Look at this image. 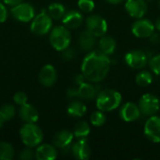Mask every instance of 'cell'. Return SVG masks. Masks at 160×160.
Wrapping results in <instances>:
<instances>
[{
	"instance_id": "cell-1",
	"label": "cell",
	"mask_w": 160,
	"mask_h": 160,
	"mask_svg": "<svg viewBox=\"0 0 160 160\" xmlns=\"http://www.w3.org/2000/svg\"><path fill=\"white\" fill-rule=\"evenodd\" d=\"M111 68V59L100 50L90 52L82 60V74L85 80L99 82L108 75Z\"/></svg>"
},
{
	"instance_id": "cell-2",
	"label": "cell",
	"mask_w": 160,
	"mask_h": 160,
	"mask_svg": "<svg viewBox=\"0 0 160 160\" xmlns=\"http://www.w3.org/2000/svg\"><path fill=\"white\" fill-rule=\"evenodd\" d=\"M122 102V96L118 91L105 89L100 91L97 97V108L101 112H112L118 108Z\"/></svg>"
},
{
	"instance_id": "cell-3",
	"label": "cell",
	"mask_w": 160,
	"mask_h": 160,
	"mask_svg": "<svg viewBox=\"0 0 160 160\" xmlns=\"http://www.w3.org/2000/svg\"><path fill=\"white\" fill-rule=\"evenodd\" d=\"M21 140L26 147L34 148L43 141V132L35 123H25L20 129Z\"/></svg>"
},
{
	"instance_id": "cell-4",
	"label": "cell",
	"mask_w": 160,
	"mask_h": 160,
	"mask_svg": "<svg viewBox=\"0 0 160 160\" xmlns=\"http://www.w3.org/2000/svg\"><path fill=\"white\" fill-rule=\"evenodd\" d=\"M71 41V35L68 30L64 25H57L53 27L50 34V42L52 46L58 52H63L65 49L68 48Z\"/></svg>"
},
{
	"instance_id": "cell-5",
	"label": "cell",
	"mask_w": 160,
	"mask_h": 160,
	"mask_svg": "<svg viewBox=\"0 0 160 160\" xmlns=\"http://www.w3.org/2000/svg\"><path fill=\"white\" fill-rule=\"evenodd\" d=\"M31 22H32L30 25V29L35 35L43 36L52 30V18L44 9H42L38 15H36Z\"/></svg>"
},
{
	"instance_id": "cell-6",
	"label": "cell",
	"mask_w": 160,
	"mask_h": 160,
	"mask_svg": "<svg viewBox=\"0 0 160 160\" xmlns=\"http://www.w3.org/2000/svg\"><path fill=\"white\" fill-rule=\"evenodd\" d=\"M77 88H70L67 91V96L69 98H82V99H93L98 95V89L91 83L84 81L78 84Z\"/></svg>"
},
{
	"instance_id": "cell-7",
	"label": "cell",
	"mask_w": 160,
	"mask_h": 160,
	"mask_svg": "<svg viewBox=\"0 0 160 160\" xmlns=\"http://www.w3.org/2000/svg\"><path fill=\"white\" fill-rule=\"evenodd\" d=\"M139 108L142 114L148 117L153 116L159 111V100L156 96L152 94H145L140 99Z\"/></svg>"
},
{
	"instance_id": "cell-8",
	"label": "cell",
	"mask_w": 160,
	"mask_h": 160,
	"mask_svg": "<svg viewBox=\"0 0 160 160\" xmlns=\"http://www.w3.org/2000/svg\"><path fill=\"white\" fill-rule=\"evenodd\" d=\"M10 11L12 16L17 21L22 22H29L36 16L35 8L29 3L21 2L16 6H13Z\"/></svg>"
},
{
	"instance_id": "cell-9",
	"label": "cell",
	"mask_w": 160,
	"mask_h": 160,
	"mask_svg": "<svg viewBox=\"0 0 160 160\" xmlns=\"http://www.w3.org/2000/svg\"><path fill=\"white\" fill-rule=\"evenodd\" d=\"M86 29L95 37H102L107 33L108 24L104 18L98 14H93L86 19Z\"/></svg>"
},
{
	"instance_id": "cell-10",
	"label": "cell",
	"mask_w": 160,
	"mask_h": 160,
	"mask_svg": "<svg viewBox=\"0 0 160 160\" xmlns=\"http://www.w3.org/2000/svg\"><path fill=\"white\" fill-rule=\"evenodd\" d=\"M144 135L146 138L156 143L160 142V117L150 116L144 126Z\"/></svg>"
},
{
	"instance_id": "cell-11",
	"label": "cell",
	"mask_w": 160,
	"mask_h": 160,
	"mask_svg": "<svg viewBox=\"0 0 160 160\" xmlns=\"http://www.w3.org/2000/svg\"><path fill=\"white\" fill-rule=\"evenodd\" d=\"M125 61L128 67L135 69H142L147 65L148 58L144 52L141 50H133L126 54Z\"/></svg>"
},
{
	"instance_id": "cell-12",
	"label": "cell",
	"mask_w": 160,
	"mask_h": 160,
	"mask_svg": "<svg viewBox=\"0 0 160 160\" xmlns=\"http://www.w3.org/2000/svg\"><path fill=\"white\" fill-rule=\"evenodd\" d=\"M131 30L135 37L139 38H150L154 33L155 25L151 21L147 19H139L133 23Z\"/></svg>"
},
{
	"instance_id": "cell-13",
	"label": "cell",
	"mask_w": 160,
	"mask_h": 160,
	"mask_svg": "<svg viewBox=\"0 0 160 160\" xmlns=\"http://www.w3.org/2000/svg\"><path fill=\"white\" fill-rule=\"evenodd\" d=\"M125 8L128 15L136 19L142 18L147 12L145 0H127Z\"/></svg>"
},
{
	"instance_id": "cell-14",
	"label": "cell",
	"mask_w": 160,
	"mask_h": 160,
	"mask_svg": "<svg viewBox=\"0 0 160 160\" xmlns=\"http://www.w3.org/2000/svg\"><path fill=\"white\" fill-rule=\"evenodd\" d=\"M73 138L74 134L72 132L68 130H61L53 136L52 142L55 147L61 149V151L65 153L70 149Z\"/></svg>"
},
{
	"instance_id": "cell-15",
	"label": "cell",
	"mask_w": 160,
	"mask_h": 160,
	"mask_svg": "<svg viewBox=\"0 0 160 160\" xmlns=\"http://www.w3.org/2000/svg\"><path fill=\"white\" fill-rule=\"evenodd\" d=\"M39 82L45 87L52 86L57 80V72L53 66L45 65L39 71L38 74Z\"/></svg>"
},
{
	"instance_id": "cell-16",
	"label": "cell",
	"mask_w": 160,
	"mask_h": 160,
	"mask_svg": "<svg viewBox=\"0 0 160 160\" xmlns=\"http://www.w3.org/2000/svg\"><path fill=\"white\" fill-rule=\"evenodd\" d=\"M141 114L139 106L133 102H127L120 110V117L125 122H134L140 118Z\"/></svg>"
},
{
	"instance_id": "cell-17",
	"label": "cell",
	"mask_w": 160,
	"mask_h": 160,
	"mask_svg": "<svg viewBox=\"0 0 160 160\" xmlns=\"http://www.w3.org/2000/svg\"><path fill=\"white\" fill-rule=\"evenodd\" d=\"M71 152L75 158L86 160L91 157V148L85 139H80L71 146Z\"/></svg>"
},
{
	"instance_id": "cell-18",
	"label": "cell",
	"mask_w": 160,
	"mask_h": 160,
	"mask_svg": "<svg viewBox=\"0 0 160 160\" xmlns=\"http://www.w3.org/2000/svg\"><path fill=\"white\" fill-rule=\"evenodd\" d=\"M83 22V17L82 15L75 9L69 10L66 12L62 19V22L64 26H66L68 29H75L78 28L82 25Z\"/></svg>"
},
{
	"instance_id": "cell-19",
	"label": "cell",
	"mask_w": 160,
	"mask_h": 160,
	"mask_svg": "<svg viewBox=\"0 0 160 160\" xmlns=\"http://www.w3.org/2000/svg\"><path fill=\"white\" fill-rule=\"evenodd\" d=\"M35 158L38 160L55 159L57 158L56 147L49 143L40 144L35 152Z\"/></svg>"
},
{
	"instance_id": "cell-20",
	"label": "cell",
	"mask_w": 160,
	"mask_h": 160,
	"mask_svg": "<svg viewBox=\"0 0 160 160\" xmlns=\"http://www.w3.org/2000/svg\"><path fill=\"white\" fill-rule=\"evenodd\" d=\"M19 116L24 123H36L38 120V112L31 104H24L19 110Z\"/></svg>"
},
{
	"instance_id": "cell-21",
	"label": "cell",
	"mask_w": 160,
	"mask_h": 160,
	"mask_svg": "<svg viewBox=\"0 0 160 160\" xmlns=\"http://www.w3.org/2000/svg\"><path fill=\"white\" fill-rule=\"evenodd\" d=\"M96 38L87 29L81 32L79 36V45L83 51H91L96 45Z\"/></svg>"
},
{
	"instance_id": "cell-22",
	"label": "cell",
	"mask_w": 160,
	"mask_h": 160,
	"mask_svg": "<svg viewBox=\"0 0 160 160\" xmlns=\"http://www.w3.org/2000/svg\"><path fill=\"white\" fill-rule=\"evenodd\" d=\"M99 50L107 55L112 54L116 49V41L111 36H102L100 40L98 41Z\"/></svg>"
},
{
	"instance_id": "cell-23",
	"label": "cell",
	"mask_w": 160,
	"mask_h": 160,
	"mask_svg": "<svg viewBox=\"0 0 160 160\" xmlns=\"http://www.w3.org/2000/svg\"><path fill=\"white\" fill-rule=\"evenodd\" d=\"M86 112V106L81 101L74 100L68 107V113L72 117H82Z\"/></svg>"
},
{
	"instance_id": "cell-24",
	"label": "cell",
	"mask_w": 160,
	"mask_h": 160,
	"mask_svg": "<svg viewBox=\"0 0 160 160\" xmlns=\"http://www.w3.org/2000/svg\"><path fill=\"white\" fill-rule=\"evenodd\" d=\"M48 13L52 19L60 20L66 14V8L60 3H52L48 7Z\"/></svg>"
},
{
	"instance_id": "cell-25",
	"label": "cell",
	"mask_w": 160,
	"mask_h": 160,
	"mask_svg": "<svg viewBox=\"0 0 160 160\" xmlns=\"http://www.w3.org/2000/svg\"><path fill=\"white\" fill-rule=\"evenodd\" d=\"M90 133V127L87 122L81 121L74 127V136L79 139H85Z\"/></svg>"
},
{
	"instance_id": "cell-26",
	"label": "cell",
	"mask_w": 160,
	"mask_h": 160,
	"mask_svg": "<svg viewBox=\"0 0 160 160\" xmlns=\"http://www.w3.org/2000/svg\"><path fill=\"white\" fill-rule=\"evenodd\" d=\"M15 151L13 146L6 142H0V160H11L14 158Z\"/></svg>"
},
{
	"instance_id": "cell-27",
	"label": "cell",
	"mask_w": 160,
	"mask_h": 160,
	"mask_svg": "<svg viewBox=\"0 0 160 160\" xmlns=\"http://www.w3.org/2000/svg\"><path fill=\"white\" fill-rule=\"evenodd\" d=\"M153 82V76L151 74V72L147 71V70H142L140 71L137 75H136V82L138 85L140 86H148L149 84H151Z\"/></svg>"
},
{
	"instance_id": "cell-28",
	"label": "cell",
	"mask_w": 160,
	"mask_h": 160,
	"mask_svg": "<svg viewBox=\"0 0 160 160\" xmlns=\"http://www.w3.org/2000/svg\"><path fill=\"white\" fill-rule=\"evenodd\" d=\"M0 115L4 121L11 120L15 115V108L11 104H5L0 108Z\"/></svg>"
},
{
	"instance_id": "cell-29",
	"label": "cell",
	"mask_w": 160,
	"mask_h": 160,
	"mask_svg": "<svg viewBox=\"0 0 160 160\" xmlns=\"http://www.w3.org/2000/svg\"><path fill=\"white\" fill-rule=\"evenodd\" d=\"M90 122L95 127H101L106 122V116L101 111L94 112L90 116Z\"/></svg>"
},
{
	"instance_id": "cell-30",
	"label": "cell",
	"mask_w": 160,
	"mask_h": 160,
	"mask_svg": "<svg viewBox=\"0 0 160 160\" xmlns=\"http://www.w3.org/2000/svg\"><path fill=\"white\" fill-rule=\"evenodd\" d=\"M79 8L84 12H91L95 8V2L93 0H79Z\"/></svg>"
},
{
	"instance_id": "cell-31",
	"label": "cell",
	"mask_w": 160,
	"mask_h": 160,
	"mask_svg": "<svg viewBox=\"0 0 160 160\" xmlns=\"http://www.w3.org/2000/svg\"><path fill=\"white\" fill-rule=\"evenodd\" d=\"M149 65H150V68H151L152 71L155 74L160 75V54L154 56L149 61Z\"/></svg>"
},
{
	"instance_id": "cell-32",
	"label": "cell",
	"mask_w": 160,
	"mask_h": 160,
	"mask_svg": "<svg viewBox=\"0 0 160 160\" xmlns=\"http://www.w3.org/2000/svg\"><path fill=\"white\" fill-rule=\"evenodd\" d=\"M13 100H14V102L17 105L22 106V105H24V104L27 103V96L23 92H17L13 96Z\"/></svg>"
},
{
	"instance_id": "cell-33",
	"label": "cell",
	"mask_w": 160,
	"mask_h": 160,
	"mask_svg": "<svg viewBox=\"0 0 160 160\" xmlns=\"http://www.w3.org/2000/svg\"><path fill=\"white\" fill-rule=\"evenodd\" d=\"M34 158H35V153L32 151L30 147L22 150L19 154V158L22 160H31Z\"/></svg>"
},
{
	"instance_id": "cell-34",
	"label": "cell",
	"mask_w": 160,
	"mask_h": 160,
	"mask_svg": "<svg viewBox=\"0 0 160 160\" xmlns=\"http://www.w3.org/2000/svg\"><path fill=\"white\" fill-rule=\"evenodd\" d=\"M62 57L67 60V61H69V60H72L74 57H75V51L73 49H70L69 47L65 49L63 51V53H62Z\"/></svg>"
},
{
	"instance_id": "cell-35",
	"label": "cell",
	"mask_w": 160,
	"mask_h": 160,
	"mask_svg": "<svg viewBox=\"0 0 160 160\" xmlns=\"http://www.w3.org/2000/svg\"><path fill=\"white\" fill-rule=\"evenodd\" d=\"M8 19V9L4 4L0 3V22H5Z\"/></svg>"
},
{
	"instance_id": "cell-36",
	"label": "cell",
	"mask_w": 160,
	"mask_h": 160,
	"mask_svg": "<svg viewBox=\"0 0 160 160\" xmlns=\"http://www.w3.org/2000/svg\"><path fill=\"white\" fill-rule=\"evenodd\" d=\"M5 4L8 5V6H16L18 4H20L21 2H22V0H3Z\"/></svg>"
},
{
	"instance_id": "cell-37",
	"label": "cell",
	"mask_w": 160,
	"mask_h": 160,
	"mask_svg": "<svg viewBox=\"0 0 160 160\" xmlns=\"http://www.w3.org/2000/svg\"><path fill=\"white\" fill-rule=\"evenodd\" d=\"M105 1L110 4H119V3L123 2L124 0H105Z\"/></svg>"
},
{
	"instance_id": "cell-38",
	"label": "cell",
	"mask_w": 160,
	"mask_h": 160,
	"mask_svg": "<svg viewBox=\"0 0 160 160\" xmlns=\"http://www.w3.org/2000/svg\"><path fill=\"white\" fill-rule=\"evenodd\" d=\"M156 27H157V29L158 30V31H160V17H158V20H157V22H156Z\"/></svg>"
},
{
	"instance_id": "cell-39",
	"label": "cell",
	"mask_w": 160,
	"mask_h": 160,
	"mask_svg": "<svg viewBox=\"0 0 160 160\" xmlns=\"http://www.w3.org/2000/svg\"><path fill=\"white\" fill-rule=\"evenodd\" d=\"M4 122H5V121H4V119H3V118L1 117V115H0V128H2V126H3V124H4Z\"/></svg>"
},
{
	"instance_id": "cell-40",
	"label": "cell",
	"mask_w": 160,
	"mask_h": 160,
	"mask_svg": "<svg viewBox=\"0 0 160 160\" xmlns=\"http://www.w3.org/2000/svg\"><path fill=\"white\" fill-rule=\"evenodd\" d=\"M145 1H148V2H150V1H153V0H145Z\"/></svg>"
},
{
	"instance_id": "cell-41",
	"label": "cell",
	"mask_w": 160,
	"mask_h": 160,
	"mask_svg": "<svg viewBox=\"0 0 160 160\" xmlns=\"http://www.w3.org/2000/svg\"><path fill=\"white\" fill-rule=\"evenodd\" d=\"M159 7H160V0H159Z\"/></svg>"
}]
</instances>
